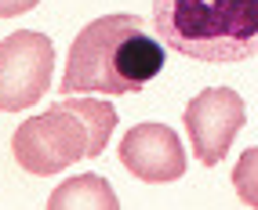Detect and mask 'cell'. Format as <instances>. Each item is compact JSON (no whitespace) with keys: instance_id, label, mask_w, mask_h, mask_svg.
I'll return each instance as SVG.
<instances>
[{"instance_id":"cell-1","label":"cell","mask_w":258,"mask_h":210,"mask_svg":"<svg viewBox=\"0 0 258 210\" xmlns=\"http://www.w3.org/2000/svg\"><path fill=\"white\" fill-rule=\"evenodd\" d=\"M167 51L139 15L116 11L88 22L70 44L58 94H139L160 76Z\"/></svg>"},{"instance_id":"cell-4","label":"cell","mask_w":258,"mask_h":210,"mask_svg":"<svg viewBox=\"0 0 258 210\" xmlns=\"http://www.w3.org/2000/svg\"><path fill=\"white\" fill-rule=\"evenodd\" d=\"M55 76V44L37 29H15L0 40V113L33 109Z\"/></svg>"},{"instance_id":"cell-7","label":"cell","mask_w":258,"mask_h":210,"mask_svg":"<svg viewBox=\"0 0 258 210\" xmlns=\"http://www.w3.org/2000/svg\"><path fill=\"white\" fill-rule=\"evenodd\" d=\"M47 210H120V199L102 174H77L51 192Z\"/></svg>"},{"instance_id":"cell-8","label":"cell","mask_w":258,"mask_h":210,"mask_svg":"<svg viewBox=\"0 0 258 210\" xmlns=\"http://www.w3.org/2000/svg\"><path fill=\"white\" fill-rule=\"evenodd\" d=\"M62 109H70V113H77L84 120V127H88V134H91L88 156H102V149L109 145V138L116 131V120H120L116 109L109 101H102V98H77V94L62 98Z\"/></svg>"},{"instance_id":"cell-2","label":"cell","mask_w":258,"mask_h":210,"mask_svg":"<svg viewBox=\"0 0 258 210\" xmlns=\"http://www.w3.org/2000/svg\"><path fill=\"white\" fill-rule=\"evenodd\" d=\"M153 29L182 58L247 62L258 55V0H153Z\"/></svg>"},{"instance_id":"cell-6","label":"cell","mask_w":258,"mask_h":210,"mask_svg":"<svg viewBox=\"0 0 258 210\" xmlns=\"http://www.w3.org/2000/svg\"><path fill=\"white\" fill-rule=\"evenodd\" d=\"M120 163L139 181L164 185L185 174V149L167 124H135L120 138Z\"/></svg>"},{"instance_id":"cell-9","label":"cell","mask_w":258,"mask_h":210,"mask_svg":"<svg viewBox=\"0 0 258 210\" xmlns=\"http://www.w3.org/2000/svg\"><path fill=\"white\" fill-rule=\"evenodd\" d=\"M233 188L240 203H247L258 210V149H247L233 167Z\"/></svg>"},{"instance_id":"cell-10","label":"cell","mask_w":258,"mask_h":210,"mask_svg":"<svg viewBox=\"0 0 258 210\" xmlns=\"http://www.w3.org/2000/svg\"><path fill=\"white\" fill-rule=\"evenodd\" d=\"M40 0H0V19H15V15L33 11Z\"/></svg>"},{"instance_id":"cell-3","label":"cell","mask_w":258,"mask_h":210,"mask_svg":"<svg viewBox=\"0 0 258 210\" xmlns=\"http://www.w3.org/2000/svg\"><path fill=\"white\" fill-rule=\"evenodd\" d=\"M91 134L84 127V120L70 109H62V101H55L47 113L29 116L19 124L11 138V152L26 174H62L70 170L77 160H88Z\"/></svg>"},{"instance_id":"cell-5","label":"cell","mask_w":258,"mask_h":210,"mask_svg":"<svg viewBox=\"0 0 258 210\" xmlns=\"http://www.w3.org/2000/svg\"><path fill=\"white\" fill-rule=\"evenodd\" d=\"M185 131L193 156L204 167H218L226 160L233 138L247 124V105L233 87H208L185 105Z\"/></svg>"}]
</instances>
